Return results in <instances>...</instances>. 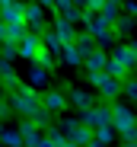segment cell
<instances>
[{
    "instance_id": "cell-1",
    "label": "cell",
    "mask_w": 137,
    "mask_h": 147,
    "mask_svg": "<svg viewBox=\"0 0 137 147\" xmlns=\"http://www.w3.org/2000/svg\"><path fill=\"white\" fill-rule=\"evenodd\" d=\"M80 22H83V26L96 35V42H99V45H112V42H115V29H112V19H105L99 10L83 7V19H80Z\"/></svg>"
},
{
    "instance_id": "cell-2",
    "label": "cell",
    "mask_w": 137,
    "mask_h": 147,
    "mask_svg": "<svg viewBox=\"0 0 137 147\" xmlns=\"http://www.w3.org/2000/svg\"><path fill=\"white\" fill-rule=\"evenodd\" d=\"M38 102H41V99H38V93H35L32 83H16V86L10 90V106H13V112H19V115H32Z\"/></svg>"
},
{
    "instance_id": "cell-3",
    "label": "cell",
    "mask_w": 137,
    "mask_h": 147,
    "mask_svg": "<svg viewBox=\"0 0 137 147\" xmlns=\"http://www.w3.org/2000/svg\"><path fill=\"white\" fill-rule=\"evenodd\" d=\"M61 131H64L67 144H93V128L83 125V118H64Z\"/></svg>"
},
{
    "instance_id": "cell-4",
    "label": "cell",
    "mask_w": 137,
    "mask_h": 147,
    "mask_svg": "<svg viewBox=\"0 0 137 147\" xmlns=\"http://www.w3.org/2000/svg\"><path fill=\"white\" fill-rule=\"evenodd\" d=\"M134 125H137V115H134L131 106H124V102H115V106H112V128H115L118 134H131Z\"/></svg>"
},
{
    "instance_id": "cell-5",
    "label": "cell",
    "mask_w": 137,
    "mask_h": 147,
    "mask_svg": "<svg viewBox=\"0 0 137 147\" xmlns=\"http://www.w3.org/2000/svg\"><path fill=\"white\" fill-rule=\"evenodd\" d=\"M86 80L93 83V86H96L102 96H108V99L121 93V80H118V77H112L108 70H89V77H86Z\"/></svg>"
},
{
    "instance_id": "cell-6",
    "label": "cell",
    "mask_w": 137,
    "mask_h": 147,
    "mask_svg": "<svg viewBox=\"0 0 137 147\" xmlns=\"http://www.w3.org/2000/svg\"><path fill=\"white\" fill-rule=\"evenodd\" d=\"M80 118H83V125H89V128H99V125H112V106H89L86 112H80Z\"/></svg>"
},
{
    "instance_id": "cell-7",
    "label": "cell",
    "mask_w": 137,
    "mask_h": 147,
    "mask_svg": "<svg viewBox=\"0 0 137 147\" xmlns=\"http://www.w3.org/2000/svg\"><path fill=\"white\" fill-rule=\"evenodd\" d=\"M41 48V32L29 29L26 35L19 38V58H26V61H35V51Z\"/></svg>"
},
{
    "instance_id": "cell-8",
    "label": "cell",
    "mask_w": 137,
    "mask_h": 147,
    "mask_svg": "<svg viewBox=\"0 0 137 147\" xmlns=\"http://www.w3.org/2000/svg\"><path fill=\"white\" fill-rule=\"evenodd\" d=\"M22 19H26L29 29L41 32V29H45V7H41V3H26V7H22Z\"/></svg>"
},
{
    "instance_id": "cell-9",
    "label": "cell",
    "mask_w": 137,
    "mask_h": 147,
    "mask_svg": "<svg viewBox=\"0 0 137 147\" xmlns=\"http://www.w3.org/2000/svg\"><path fill=\"white\" fill-rule=\"evenodd\" d=\"M19 134H22V144H45V138H41V125H35L32 118H26L19 125Z\"/></svg>"
},
{
    "instance_id": "cell-10",
    "label": "cell",
    "mask_w": 137,
    "mask_h": 147,
    "mask_svg": "<svg viewBox=\"0 0 137 147\" xmlns=\"http://www.w3.org/2000/svg\"><path fill=\"white\" fill-rule=\"evenodd\" d=\"M105 64H108V51H102V48H93V51L83 58L86 74H89V70H105Z\"/></svg>"
},
{
    "instance_id": "cell-11",
    "label": "cell",
    "mask_w": 137,
    "mask_h": 147,
    "mask_svg": "<svg viewBox=\"0 0 137 147\" xmlns=\"http://www.w3.org/2000/svg\"><path fill=\"white\" fill-rule=\"evenodd\" d=\"M51 32H54L61 42H74V38H77V29H74V22L67 19V16H57V19H54V29H51Z\"/></svg>"
},
{
    "instance_id": "cell-12",
    "label": "cell",
    "mask_w": 137,
    "mask_h": 147,
    "mask_svg": "<svg viewBox=\"0 0 137 147\" xmlns=\"http://www.w3.org/2000/svg\"><path fill=\"white\" fill-rule=\"evenodd\" d=\"M61 61H67L70 67H80L83 64V51L77 48V42H64L61 45Z\"/></svg>"
},
{
    "instance_id": "cell-13",
    "label": "cell",
    "mask_w": 137,
    "mask_h": 147,
    "mask_svg": "<svg viewBox=\"0 0 137 147\" xmlns=\"http://www.w3.org/2000/svg\"><path fill=\"white\" fill-rule=\"evenodd\" d=\"M41 106H45V109H51V112H64V109H67V96L57 93V90H51V93H45V96H41Z\"/></svg>"
},
{
    "instance_id": "cell-14",
    "label": "cell",
    "mask_w": 137,
    "mask_h": 147,
    "mask_svg": "<svg viewBox=\"0 0 137 147\" xmlns=\"http://www.w3.org/2000/svg\"><path fill=\"white\" fill-rule=\"evenodd\" d=\"M115 58H118L124 67L134 70V64H137V42H134V45H118V48H115Z\"/></svg>"
},
{
    "instance_id": "cell-15",
    "label": "cell",
    "mask_w": 137,
    "mask_h": 147,
    "mask_svg": "<svg viewBox=\"0 0 137 147\" xmlns=\"http://www.w3.org/2000/svg\"><path fill=\"white\" fill-rule=\"evenodd\" d=\"M70 102H74V106H77L80 112H86V109H89V106H93L96 99H93V96H89L86 90H70Z\"/></svg>"
},
{
    "instance_id": "cell-16",
    "label": "cell",
    "mask_w": 137,
    "mask_h": 147,
    "mask_svg": "<svg viewBox=\"0 0 137 147\" xmlns=\"http://www.w3.org/2000/svg\"><path fill=\"white\" fill-rule=\"evenodd\" d=\"M74 42H77V48H80V51H83V58H86V55H89V51H93V48H96V35L89 32V29H86L83 35L77 32V38H74Z\"/></svg>"
},
{
    "instance_id": "cell-17",
    "label": "cell",
    "mask_w": 137,
    "mask_h": 147,
    "mask_svg": "<svg viewBox=\"0 0 137 147\" xmlns=\"http://www.w3.org/2000/svg\"><path fill=\"white\" fill-rule=\"evenodd\" d=\"M105 70L112 74V77H118V80H124V77H128V74H131V67H124V64H121V61H118L115 55H112V58H108V64H105Z\"/></svg>"
},
{
    "instance_id": "cell-18",
    "label": "cell",
    "mask_w": 137,
    "mask_h": 147,
    "mask_svg": "<svg viewBox=\"0 0 137 147\" xmlns=\"http://www.w3.org/2000/svg\"><path fill=\"white\" fill-rule=\"evenodd\" d=\"M29 32V26H26V19H13V22H7V38H22V35H26Z\"/></svg>"
},
{
    "instance_id": "cell-19",
    "label": "cell",
    "mask_w": 137,
    "mask_h": 147,
    "mask_svg": "<svg viewBox=\"0 0 137 147\" xmlns=\"http://www.w3.org/2000/svg\"><path fill=\"white\" fill-rule=\"evenodd\" d=\"M112 138H115V128H112V125H99V128H93V144H108Z\"/></svg>"
},
{
    "instance_id": "cell-20",
    "label": "cell",
    "mask_w": 137,
    "mask_h": 147,
    "mask_svg": "<svg viewBox=\"0 0 137 147\" xmlns=\"http://www.w3.org/2000/svg\"><path fill=\"white\" fill-rule=\"evenodd\" d=\"M29 83H32V86H45V83H48V67L35 64V67L29 70Z\"/></svg>"
},
{
    "instance_id": "cell-21",
    "label": "cell",
    "mask_w": 137,
    "mask_h": 147,
    "mask_svg": "<svg viewBox=\"0 0 137 147\" xmlns=\"http://www.w3.org/2000/svg\"><path fill=\"white\" fill-rule=\"evenodd\" d=\"M0 55H3L7 61L19 58V42H16V38H3V42H0Z\"/></svg>"
},
{
    "instance_id": "cell-22",
    "label": "cell",
    "mask_w": 137,
    "mask_h": 147,
    "mask_svg": "<svg viewBox=\"0 0 137 147\" xmlns=\"http://www.w3.org/2000/svg\"><path fill=\"white\" fill-rule=\"evenodd\" d=\"M35 64H41V67H54V51L41 45L38 51H35Z\"/></svg>"
},
{
    "instance_id": "cell-23",
    "label": "cell",
    "mask_w": 137,
    "mask_h": 147,
    "mask_svg": "<svg viewBox=\"0 0 137 147\" xmlns=\"http://www.w3.org/2000/svg\"><path fill=\"white\" fill-rule=\"evenodd\" d=\"M112 29H115V32H131V29H134V16H131V13H128V16L118 13L115 22H112Z\"/></svg>"
},
{
    "instance_id": "cell-24",
    "label": "cell",
    "mask_w": 137,
    "mask_h": 147,
    "mask_svg": "<svg viewBox=\"0 0 137 147\" xmlns=\"http://www.w3.org/2000/svg\"><path fill=\"white\" fill-rule=\"evenodd\" d=\"M41 45H45V48H51V51L61 58V45H64V42H61L54 32H45V35H41Z\"/></svg>"
},
{
    "instance_id": "cell-25",
    "label": "cell",
    "mask_w": 137,
    "mask_h": 147,
    "mask_svg": "<svg viewBox=\"0 0 137 147\" xmlns=\"http://www.w3.org/2000/svg\"><path fill=\"white\" fill-rule=\"evenodd\" d=\"M41 138H45V144H67L64 131H57V128H51V125H48V131H45Z\"/></svg>"
},
{
    "instance_id": "cell-26",
    "label": "cell",
    "mask_w": 137,
    "mask_h": 147,
    "mask_svg": "<svg viewBox=\"0 0 137 147\" xmlns=\"http://www.w3.org/2000/svg\"><path fill=\"white\" fill-rule=\"evenodd\" d=\"M0 144H22V134H19V128L16 131H0Z\"/></svg>"
},
{
    "instance_id": "cell-27",
    "label": "cell",
    "mask_w": 137,
    "mask_h": 147,
    "mask_svg": "<svg viewBox=\"0 0 137 147\" xmlns=\"http://www.w3.org/2000/svg\"><path fill=\"white\" fill-rule=\"evenodd\" d=\"M121 93H128L131 99H137V80H128V77H124V80H121Z\"/></svg>"
},
{
    "instance_id": "cell-28",
    "label": "cell",
    "mask_w": 137,
    "mask_h": 147,
    "mask_svg": "<svg viewBox=\"0 0 137 147\" xmlns=\"http://www.w3.org/2000/svg\"><path fill=\"white\" fill-rule=\"evenodd\" d=\"M124 13H131V16H137V0H128V3H124Z\"/></svg>"
},
{
    "instance_id": "cell-29",
    "label": "cell",
    "mask_w": 137,
    "mask_h": 147,
    "mask_svg": "<svg viewBox=\"0 0 137 147\" xmlns=\"http://www.w3.org/2000/svg\"><path fill=\"white\" fill-rule=\"evenodd\" d=\"M102 3H112V7H121V0H102Z\"/></svg>"
},
{
    "instance_id": "cell-30",
    "label": "cell",
    "mask_w": 137,
    "mask_h": 147,
    "mask_svg": "<svg viewBox=\"0 0 137 147\" xmlns=\"http://www.w3.org/2000/svg\"><path fill=\"white\" fill-rule=\"evenodd\" d=\"M38 3H41V7H54V0H38Z\"/></svg>"
},
{
    "instance_id": "cell-31",
    "label": "cell",
    "mask_w": 137,
    "mask_h": 147,
    "mask_svg": "<svg viewBox=\"0 0 137 147\" xmlns=\"http://www.w3.org/2000/svg\"><path fill=\"white\" fill-rule=\"evenodd\" d=\"M134 70H137V64H134Z\"/></svg>"
},
{
    "instance_id": "cell-32",
    "label": "cell",
    "mask_w": 137,
    "mask_h": 147,
    "mask_svg": "<svg viewBox=\"0 0 137 147\" xmlns=\"http://www.w3.org/2000/svg\"><path fill=\"white\" fill-rule=\"evenodd\" d=\"M134 26H137V22H134Z\"/></svg>"
}]
</instances>
